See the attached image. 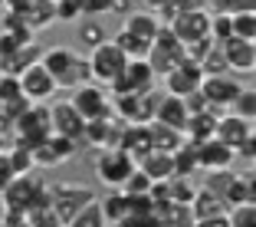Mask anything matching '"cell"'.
<instances>
[{
  "mask_svg": "<svg viewBox=\"0 0 256 227\" xmlns=\"http://www.w3.org/2000/svg\"><path fill=\"white\" fill-rule=\"evenodd\" d=\"M89 73H92V83H98V86H106V89H112L115 83L122 79V73H125V66H128V56L122 53L118 46L112 43V40H106L102 46H96L89 56Z\"/></svg>",
  "mask_w": 256,
  "mask_h": 227,
  "instance_id": "6da1fadb",
  "label": "cell"
},
{
  "mask_svg": "<svg viewBox=\"0 0 256 227\" xmlns=\"http://www.w3.org/2000/svg\"><path fill=\"white\" fill-rule=\"evenodd\" d=\"M92 201H96V191L79 184V181H60V184L50 188V207H53V214L62 220V227L82 211L86 204H92Z\"/></svg>",
  "mask_w": 256,
  "mask_h": 227,
  "instance_id": "7a4b0ae2",
  "label": "cell"
},
{
  "mask_svg": "<svg viewBox=\"0 0 256 227\" xmlns=\"http://www.w3.org/2000/svg\"><path fill=\"white\" fill-rule=\"evenodd\" d=\"M188 60V53H184L181 40L174 37L168 27H161L158 37H154V43H151V53H148V66L154 69V76H158V83L164 79L168 73H171L174 66H181V63Z\"/></svg>",
  "mask_w": 256,
  "mask_h": 227,
  "instance_id": "3957f363",
  "label": "cell"
},
{
  "mask_svg": "<svg viewBox=\"0 0 256 227\" xmlns=\"http://www.w3.org/2000/svg\"><path fill=\"white\" fill-rule=\"evenodd\" d=\"M50 135H53V132H50V109L46 106H30L14 119V142L16 145L36 148V145L46 142Z\"/></svg>",
  "mask_w": 256,
  "mask_h": 227,
  "instance_id": "277c9868",
  "label": "cell"
},
{
  "mask_svg": "<svg viewBox=\"0 0 256 227\" xmlns=\"http://www.w3.org/2000/svg\"><path fill=\"white\" fill-rule=\"evenodd\" d=\"M243 83L236 79L234 73H220V76H204L200 79V96L207 102V109L214 112H230L234 99L240 96Z\"/></svg>",
  "mask_w": 256,
  "mask_h": 227,
  "instance_id": "5b68a950",
  "label": "cell"
},
{
  "mask_svg": "<svg viewBox=\"0 0 256 227\" xmlns=\"http://www.w3.org/2000/svg\"><path fill=\"white\" fill-rule=\"evenodd\" d=\"M135 171V161L128 158L122 148H102L96 151V178L106 184L108 191L122 188L128 181V174Z\"/></svg>",
  "mask_w": 256,
  "mask_h": 227,
  "instance_id": "8992f818",
  "label": "cell"
},
{
  "mask_svg": "<svg viewBox=\"0 0 256 227\" xmlns=\"http://www.w3.org/2000/svg\"><path fill=\"white\" fill-rule=\"evenodd\" d=\"M72 109L79 112L82 122H96V119H106L112 115V99H108V89L98 83H86L79 89H72Z\"/></svg>",
  "mask_w": 256,
  "mask_h": 227,
  "instance_id": "52a82bcc",
  "label": "cell"
},
{
  "mask_svg": "<svg viewBox=\"0 0 256 227\" xmlns=\"http://www.w3.org/2000/svg\"><path fill=\"white\" fill-rule=\"evenodd\" d=\"M43 184H46L43 178H33V174H20V178H14L7 188L0 191V201H4L7 214H26L33 204H36V194H40Z\"/></svg>",
  "mask_w": 256,
  "mask_h": 227,
  "instance_id": "ba28073f",
  "label": "cell"
},
{
  "mask_svg": "<svg viewBox=\"0 0 256 227\" xmlns=\"http://www.w3.org/2000/svg\"><path fill=\"white\" fill-rule=\"evenodd\" d=\"M16 86H20V96L30 102V106H43V102H53L56 96V83H53V76L46 73L43 66H30V69H23L20 76H16Z\"/></svg>",
  "mask_w": 256,
  "mask_h": 227,
  "instance_id": "9c48e42d",
  "label": "cell"
},
{
  "mask_svg": "<svg viewBox=\"0 0 256 227\" xmlns=\"http://www.w3.org/2000/svg\"><path fill=\"white\" fill-rule=\"evenodd\" d=\"M46 109H50V132L69 138V142H76L79 148H82L86 122L79 119V112L72 109V102H69V99H60V102H53V106H46Z\"/></svg>",
  "mask_w": 256,
  "mask_h": 227,
  "instance_id": "30bf717a",
  "label": "cell"
},
{
  "mask_svg": "<svg viewBox=\"0 0 256 227\" xmlns=\"http://www.w3.org/2000/svg\"><path fill=\"white\" fill-rule=\"evenodd\" d=\"M125 132V122L115 119V115H106V119H96V122H86V132H82V145L102 151V148H118V138Z\"/></svg>",
  "mask_w": 256,
  "mask_h": 227,
  "instance_id": "8fae6325",
  "label": "cell"
},
{
  "mask_svg": "<svg viewBox=\"0 0 256 227\" xmlns=\"http://www.w3.org/2000/svg\"><path fill=\"white\" fill-rule=\"evenodd\" d=\"M200 79H204L200 66H197L194 60H184L181 66H174L171 73H168L164 79H161V83H164V89H161V92L184 99V96H190V92H197V89H200Z\"/></svg>",
  "mask_w": 256,
  "mask_h": 227,
  "instance_id": "7c38bea8",
  "label": "cell"
},
{
  "mask_svg": "<svg viewBox=\"0 0 256 227\" xmlns=\"http://www.w3.org/2000/svg\"><path fill=\"white\" fill-rule=\"evenodd\" d=\"M220 53H224L226 73L246 76V73H253V69H256V43H250V40L230 37L226 43H220Z\"/></svg>",
  "mask_w": 256,
  "mask_h": 227,
  "instance_id": "4fadbf2b",
  "label": "cell"
},
{
  "mask_svg": "<svg viewBox=\"0 0 256 227\" xmlns=\"http://www.w3.org/2000/svg\"><path fill=\"white\" fill-rule=\"evenodd\" d=\"M168 30L181 40V46H190V43H197V40H207V30H210V14H207V10L178 14Z\"/></svg>",
  "mask_w": 256,
  "mask_h": 227,
  "instance_id": "5bb4252c",
  "label": "cell"
},
{
  "mask_svg": "<svg viewBox=\"0 0 256 227\" xmlns=\"http://www.w3.org/2000/svg\"><path fill=\"white\" fill-rule=\"evenodd\" d=\"M154 86H158V76L148 66V60H128L122 79L108 92H148V89H154Z\"/></svg>",
  "mask_w": 256,
  "mask_h": 227,
  "instance_id": "9a60e30c",
  "label": "cell"
},
{
  "mask_svg": "<svg viewBox=\"0 0 256 227\" xmlns=\"http://www.w3.org/2000/svg\"><path fill=\"white\" fill-rule=\"evenodd\" d=\"M234 165H236V155L224 142L210 138V142L197 145V171H230Z\"/></svg>",
  "mask_w": 256,
  "mask_h": 227,
  "instance_id": "2e32d148",
  "label": "cell"
},
{
  "mask_svg": "<svg viewBox=\"0 0 256 227\" xmlns=\"http://www.w3.org/2000/svg\"><path fill=\"white\" fill-rule=\"evenodd\" d=\"M79 60V53H76L72 46L66 43H56V46H43V56H40V66L46 69V73L53 76L56 89H60V83L66 79V73L72 69V63Z\"/></svg>",
  "mask_w": 256,
  "mask_h": 227,
  "instance_id": "e0dca14e",
  "label": "cell"
},
{
  "mask_svg": "<svg viewBox=\"0 0 256 227\" xmlns=\"http://www.w3.org/2000/svg\"><path fill=\"white\" fill-rule=\"evenodd\" d=\"M214 138L217 142H224L226 148H240V145H246L250 138H256L253 135V122H243V119H236V115H230V112H224L217 119V132H214Z\"/></svg>",
  "mask_w": 256,
  "mask_h": 227,
  "instance_id": "ac0fdd59",
  "label": "cell"
},
{
  "mask_svg": "<svg viewBox=\"0 0 256 227\" xmlns=\"http://www.w3.org/2000/svg\"><path fill=\"white\" fill-rule=\"evenodd\" d=\"M151 122H158V125H168V129L174 132H181L184 135V125H188V109H184V102L178 96H161L158 99V106H154V119Z\"/></svg>",
  "mask_w": 256,
  "mask_h": 227,
  "instance_id": "d6986e66",
  "label": "cell"
},
{
  "mask_svg": "<svg viewBox=\"0 0 256 227\" xmlns=\"http://www.w3.org/2000/svg\"><path fill=\"white\" fill-rule=\"evenodd\" d=\"M217 119H220V115L214 112V109H204V112L188 115V125H184V142H190V145L210 142L214 132H217Z\"/></svg>",
  "mask_w": 256,
  "mask_h": 227,
  "instance_id": "ffe728a7",
  "label": "cell"
},
{
  "mask_svg": "<svg viewBox=\"0 0 256 227\" xmlns=\"http://www.w3.org/2000/svg\"><path fill=\"white\" fill-rule=\"evenodd\" d=\"M122 30L132 33V37H138V40H144V43H154L161 23H158V17L151 14V10H132L128 17H122Z\"/></svg>",
  "mask_w": 256,
  "mask_h": 227,
  "instance_id": "44dd1931",
  "label": "cell"
},
{
  "mask_svg": "<svg viewBox=\"0 0 256 227\" xmlns=\"http://www.w3.org/2000/svg\"><path fill=\"white\" fill-rule=\"evenodd\" d=\"M118 148L125 151L132 161L144 158L151 151V135H148V125H125V132H122L118 138Z\"/></svg>",
  "mask_w": 256,
  "mask_h": 227,
  "instance_id": "7402d4cb",
  "label": "cell"
},
{
  "mask_svg": "<svg viewBox=\"0 0 256 227\" xmlns=\"http://www.w3.org/2000/svg\"><path fill=\"white\" fill-rule=\"evenodd\" d=\"M256 201V188H253V168H246V171H236L234 181H230V188H226L224 194V204L226 207H240V204H253Z\"/></svg>",
  "mask_w": 256,
  "mask_h": 227,
  "instance_id": "603a6c76",
  "label": "cell"
},
{
  "mask_svg": "<svg viewBox=\"0 0 256 227\" xmlns=\"http://www.w3.org/2000/svg\"><path fill=\"white\" fill-rule=\"evenodd\" d=\"M135 168H142L154 184H158V181H171V178H174V158L164 155V151H148L144 158L135 161Z\"/></svg>",
  "mask_w": 256,
  "mask_h": 227,
  "instance_id": "cb8c5ba5",
  "label": "cell"
},
{
  "mask_svg": "<svg viewBox=\"0 0 256 227\" xmlns=\"http://www.w3.org/2000/svg\"><path fill=\"white\" fill-rule=\"evenodd\" d=\"M148 135H151V151L174 155V151L184 145V135H181V132L168 129V125H158V122H148Z\"/></svg>",
  "mask_w": 256,
  "mask_h": 227,
  "instance_id": "d4e9b609",
  "label": "cell"
},
{
  "mask_svg": "<svg viewBox=\"0 0 256 227\" xmlns=\"http://www.w3.org/2000/svg\"><path fill=\"white\" fill-rule=\"evenodd\" d=\"M98 211H102V217H106V224H118V220L128 217V197L122 194L118 188L115 191H106V197H98Z\"/></svg>",
  "mask_w": 256,
  "mask_h": 227,
  "instance_id": "484cf974",
  "label": "cell"
},
{
  "mask_svg": "<svg viewBox=\"0 0 256 227\" xmlns=\"http://www.w3.org/2000/svg\"><path fill=\"white\" fill-rule=\"evenodd\" d=\"M23 23L30 27L33 33L46 30L50 23H56V10H53V0H33L30 7L23 10Z\"/></svg>",
  "mask_w": 256,
  "mask_h": 227,
  "instance_id": "4316f807",
  "label": "cell"
},
{
  "mask_svg": "<svg viewBox=\"0 0 256 227\" xmlns=\"http://www.w3.org/2000/svg\"><path fill=\"white\" fill-rule=\"evenodd\" d=\"M76 40H79V46H82L86 53H92L96 46H102L108 40V33L102 27V20H82L76 27Z\"/></svg>",
  "mask_w": 256,
  "mask_h": 227,
  "instance_id": "83f0119b",
  "label": "cell"
},
{
  "mask_svg": "<svg viewBox=\"0 0 256 227\" xmlns=\"http://www.w3.org/2000/svg\"><path fill=\"white\" fill-rule=\"evenodd\" d=\"M112 43L118 46V50L128 56V60H148V53H151V43H144V40L132 37V33H125V30H118V33H115V37H112Z\"/></svg>",
  "mask_w": 256,
  "mask_h": 227,
  "instance_id": "f1b7e54d",
  "label": "cell"
},
{
  "mask_svg": "<svg viewBox=\"0 0 256 227\" xmlns=\"http://www.w3.org/2000/svg\"><path fill=\"white\" fill-rule=\"evenodd\" d=\"M171 158H174V178H190L197 171V145L184 142Z\"/></svg>",
  "mask_w": 256,
  "mask_h": 227,
  "instance_id": "f546056e",
  "label": "cell"
},
{
  "mask_svg": "<svg viewBox=\"0 0 256 227\" xmlns=\"http://www.w3.org/2000/svg\"><path fill=\"white\" fill-rule=\"evenodd\" d=\"M194 194H197V184L190 181V178H171V181H168V201H171V204H188L190 207Z\"/></svg>",
  "mask_w": 256,
  "mask_h": 227,
  "instance_id": "4dcf8cb0",
  "label": "cell"
},
{
  "mask_svg": "<svg viewBox=\"0 0 256 227\" xmlns=\"http://www.w3.org/2000/svg\"><path fill=\"white\" fill-rule=\"evenodd\" d=\"M230 115H236V119H243V122L256 119V92H253V86H243L240 89V96H236L234 106H230Z\"/></svg>",
  "mask_w": 256,
  "mask_h": 227,
  "instance_id": "1f68e13d",
  "label": "cell"
},
{
  "mask_svg": "<svg viewBox=\"0 0 256 227\" xmlns=\"http://www.w3.org/2000/svg\"><path fill=\"white\" fill-rule=\"evenodd\" d=\"M234 168L230 171H207V178H204V184H197L200 191H207V194H214V197H220L224 201V194H226V188H230V181H234Z\"/></svg>",
  "mask_w": 256,
  "mask_h": 227,
  "instance_id": "d6a6232c",
  "label": "cell"
},
{
  "mask_svg": "<svg viewBox=\"0 0 256 227\" xmlns=\"http://www.w3.org/2000/svg\"><path fill=\"white\" fill-rule=\"evenodd\" d=\"M86 83H92V73H89V60H86L82 53H79V60L72 63V69L66 73V79L60 83V89H79V86H86Z\"/></svg>",
  "mask_w": 256,
  "mask_h": 227,
  "instance_id": "836d02e7",
  "label": "cell"
},
{
  "mask_svg": "<svg viewBox=\"0 0 256 227\" xmlns=\"http://www.w3.org/2000/svg\"><path fill=\"white\" fill-rule=\"evenodd\" d=\"M7 158H10V168H14V174L16 178H20V174H33V155H30V148H26V145H10L7 148Z\"/></svg>",
  "mask_w": 256,
  "mask_h": 227,
  "instance_id": "e575fe53",
  "label": "cell"
},
{
  "mask_svg": "<svg viewBox=\"0 0 256 227\" xmlns=\"http://www.w3.org/2000/svg\"><path fill=\"white\" fill-rule=\"evenodd\" d=\"M230 27H234L236 40L256 43V14H230Z\"/></svg>",
  "mask_w": 256,
  "mask_h": 227,
  "instance_id": "d590c367",
  "label": "cell"
},
{
  "mask_svg": "<svg viewBox=\"0 0 256 227\" xmlns=\"http://www.w3.org/2000/svg\"><path fill=\"white\" fill-rule=\"evenodd\" d=\"M66 227H108V224H106V217H102V211H98V197L92 201V204H86L82 211L76 214V217L69 220Z\"/></svg>",
  "mask_w": 256,
  "mask_h": 227,
  "instance_id": "8d00e7d4",
  "label": "cell"
},
{
  "mask_svg": "<svg viewBox=\"0 0 256 227\" xmlns=\"http://www.w3.org/2000/svg\"><path fill=\"white\" fill-rule=\"evenodd\" d=\"M207 37L214 40V43H226V40L234 37V27H230V14H210V30H207Z\"/></svg>",
  "mask_w": 256,
  "mask_h": 227,
  "instance_id": "74e56055",
  "label": "cell"
},
{
  "mask_svg": "<svg viewBox=\"0 0 256 227\" xmlns=\"http://www.w3.org/2000/svg\"><path fill=\"white\" fill-rule=\"evenodd\" d=\"M151 184H154V181H151L148 174H144L142 168H135V171L128 174V181L122 184L118 191H122V194H128V197H135V194H148V191H151Z\"/></svg>",
  "mask_w": 256,
  "mask_h": 227,
  "instance_id": "f35d334b",
  "label": "cell"
},
{
  "mask_svg": "<svg viewBox=\"0 0 256 227\" xmlns=\"http://www.w3.org/2000/svg\"><path fill=\"white\" fill-rule=\"evenodd\" d=\"M50 148H53L56 165H66V161H72V158H76L79 145H76V142H69V138H62V135H50Z\"/></svg>",
  "mask_w": 256,
  "mask_h": 227,
  "instance_id": "ab89813d",
  "label": "cell"
},
{
  "mask_svg": "<svg viewBox=\"0 0 256 227\" xmlns=\"http://www.w3.org/2000/svg\"><path fill=\"white\" fill-rule=\"evenodd\" d=\"M23 217H26V227H62V220L53 214V207H33Z\"/></svg>",
  "mask_w": 256,
  "mask_h": 227,
  "instance_id": "60d3db41",
  "label": "cell"
},
{
  "mask_svg": "<svg viewBox=\"0 0 256 227\" xmlns=\"http://www.w3.org/2000/svg\"><path fill=\"white\" fill-rule=\"evenodd\" d=\"M230 227H256V204H240L226 211Z\"/></svg>",
  "mask_w": 256,
  "mask_h": 227,
  "instance_id": "b9f144b4",
  "label": "cell"
},
{
  "mask_svg": "<svg viewBox=\"0 0 256 227\" xmlns=\"http://www.w3.org/2000/svg\"><path fill=\"white\" fill-rule=\"evenodd\" d=\"M53 10H56V20L60 23H79V7H76V4H69V0H56L53 4Z\"/></svg>",
  "mask_w": 256,
  "mask_h": 227,
  "instance_id": "7bdbcfd3",
  "label": "cell"
},
{
  "mask_svg": "<svg viewBox=\"0 0 256 227\" xmlns=\"http://www.w3.org/2000/svg\"><path fill=\"white\" fill-rule=\"evenodd\" d=\"M16 174H14V168H10V158H7V148H0V191L7 188L10 181H14Z\"/></svg>",
  "mask_w": 256,
  "mask_h": 227,
  "instance_id": "ee69618b",
  "label": "cell"
},
{
  "mask_svg": "<svg viewBox=\"0 0 256 227\" xmlns=\"http://www.w3.org/2000/svg\"><path fill=\"white\" fill-rule=\"evenodd\" d=\"M102 14H108V0H86L82 17H89V20H98Z\"/></svg>",
  "mask_w": 256,
  "mask_h": 227,
  "instance_id": "f6af8a7d",
  "label": "cell"
},
{
  "mask_svg": "<svg viewBox=\"0 0 256 227\" xmlns=\"http://www.w3.org/2000/svg\"><path fill=\"white\" fill-rule=\"evenodd\" d=\"M194 227H230V220H226V214H214V217L194 220Z\"/></svg>",
  "mask_w": 256,
  "mask_h": 227,
  "instance_id": "bcb514c9",
  "label": "cell"
},
{
  "mask_svg": "<svg viewBox=\"0 0 256 227\" xmlns=\"http://www.w3.org/2000/svg\"><path fill=\"white\" fill-rule=\"evenodd\" d=\"M108 14L128 17V14H132V0H108Z\"/></svg>",
  "mask_w": 256,
  "mask_h": 227,
  "instance_id": "7dc6e473",
  "label": "cell"
},
{
  "mask_svg": "<svg viewBox=\"0 0 256 227\" xmlns=\"http://www.w3.org/2000/svg\"><path fill=\"white\" fill-rule=\"evenodd\" d=\"M234 14H256V0H234Z\"/></svg>",
  "mask_w": 256,
  "mask_h": 227,
  "instance_id": "c3c4849f",
  "label": "cell"
},
{
  "mask_svg": "<svg viewBox=\"0 0 256 227\" xmlns=\"http://www.w3.org/2000/svg\"><path fill=\"white\" fill-rule=\"evenodd\" d=\"M33 0H4V10H14V14H23Z\"/></svg>",
  "mask_w": 256,
  "mask_h": 227,
  "instance_id": "681fc988",
  "label": "cell"
},
{
  "mask_svg": "<svg viewBox=\"0 0 256 227\" xmlns=\"http://www.w3.org/2000/svg\"><path fill=\"white\" fill-rule=\"evenodd\" d=\"M168 4H171V0H144V10H151V14H154V10L168 7Z\"/></svg>",
  "mask_w": 256,
  "mask_h": 227,
  "instance_id": "f907efd6",
  "label": "cell"
},
{
  "mask_svg": "<svg viewBox=\"0 0 256 227\" xmlns=\"http://www.w3.org/2000/svg\"><path fill=\"white\" fill-rule=\"evenodd\" d=\"M4 214H7V207H4V201H0V220H4Z\"/></svg>",
  "mask_w": 256,
  "mask_h": 227,
  "instance_id": "816d5d0a",
  "label": "cell"
},
{
  "mask_svg": "<svg viewBox=\"0 0 256 227\" xmlns=\"http://www.w3.org/2000/svg\"><path fill=\"white\" fill-rule=\"evenodd\" d=\"M0 10H4V0H0Z\"/></svg>",
  "mask_w": 256,
  "mask_h": 227,
  "instance_id": "f5cc1de1",
  "label": "cell"
},
{
  "mask_svg": "<svg viewBox=\"0 0 256 227\" xmlns=\"http://www.w3.org/2000/svg\"><path fill=\"white\" fill-rule=\"evenodd\" d=\"M53 4H56V0H53Z\"/></svg>",
  "mask_w": 256,
  "mask_h": 227,
  "instance_id": "db71d44e",
  "label": "cell"
}]
</instances>
